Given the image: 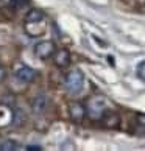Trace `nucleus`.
<instances>
[{"label": "nucleus", "mask_w": 145, "mask_h": 151, "mask_svg": "<svg viewBox=\"0 0 145 151\" xmlns=\"http://www.w3.org/2000/svg\"><path fill=\"white\" fill-rule=\"evenodd\" d=\"M64 86L67 89V92H70L72 95H76L83 91V86H84V76H83L81 70H70L67 75H66L64 80Z\"/></svg>", "instance_id": "1"}, {"label": "nucleus", "mask_w": 145, "mask_h": 151, "mask_svg": "<svg viewBox=\"0 0 145 151\" xmlns=\"http://www.w3.org/2000/svg\"><path fill=\"white\" fill-rule=\"evenodd\" d=\"M106 112V101L103 97H95L91 98L86 108V115H89V119L92 120H102V117Z\"/></svg>", "instance_id": "2"}, {"label": "nucleus", "mask_w": 145, "mask_h": 151, "mask_svg": "<svg viewBox=\"0 0 145 151\" xmlns=\"http://www.w3.org/2000/svg\"><path fill=\"white\" fill-rule=\"evenodd\" d=\"M55 52H56V47H55V44L52 41H41V42H38L36 45H35V55H36V58L42 59V61L52 58Z\"/></svg>", "instance_id": "3"}, {"label": "nucleus", "mask_w": 145, "mask_h": 151, "mask_svg": "<svg viewBox=\"0 0 145 151\" xmlns=\"http://www.w3.org/2000/svg\"><path fill=\"white\" fill-rule=\"evenodd\" d=\"M14 76H16V80H19L20 83H31V81H35V78L38 76V72L35 69H31V67H28V65L20 64V65L16 67Z\"/></svg>", "instance_id": "4"}, {"label": "nucleus", "mask_w": 145, "mask_h": 151, "mask_svg": "<svg viewBox=\"0 0 145 151\" xmlns=\"http://www.w3.org/2000/svg\"><path fill=\"white\" fill-rule=\"evenodd\" d=\"M48 108V97L45 93H39L31 100V111L36 115H42Z\"/></svg>", "instance_id": "5"}, {"label": "nucleus", "mask_w": 145, "mask_h": 151, "mask_svg": "<svg viewBox=\"0 0 145 151\" xmlns=\"http://www.w3.org/2000/svg\"><path fill=\"white\" fill-rule=\"evenodd\" d=\"M52 58H53V63H55V65H56L58 69H67V67L70 65V61H72L69 50H66V48L56 50Z\"/></svg>", "instance_id": "6"}, {"label": "nucleus", "mask_w": 145, "mask_h": 151, "mask_svg": "<svg viewBox=\"0 0 145 151\" xmlns=\"http://www.w3.org/2000/svg\"><path fill=\"white\" fill-rule=\"evenodd\" d=\"M69 114H70V119L76 122V123H80L84 120V117H86V108H84V104H81L80 101H72L69 104Z\"/></svg>", "instance_id": "7"}, {"label": "nucleus", "mask_w": 145, "mask_h": 151, "mask_svg": "<svg viewBox=\"0 0 145 151\" xmlns=\"http://www.w3.org/2000/svg\"><path fill=\"white\" fill-rule=\"evenodd\" d=\"M102 122L105 123L106 128L114 129V128H119L120 125V117L117 112H105V115L102 117Z\"/></svg>", "instance_id": "8"}, {"label": "nucleus", "mask_w": 145, "mask_h": 151, "mask_svg": "<svg viewBox=\"0 0 145 151\" xmlns=\"http://www.w3.org/2000/svg\"><path fill=\"white\" fill-rule=\"evenodd\" d=\"M25 120H27V115L22 109L16 108L13 109V117H11V123H13V126L16 128H20L22 125H25Z\"/></svg>", "instance_id": "9"}, {"label": "nucleus", "mask_w": 145, "mask_h": 151, "mask_svg": "<svg viewBox=\"0 0 145 151\" xmlns=\"http://www.w3.org/2000/svg\"><path fill=\"white\" fill-rule=\"evenodd\" d=\"M11 117H13V111H11L9 106H6V104L0 106V126L11 123Z\"/></svg>", "instance_id": "10"}, {"label": "nucleus", "mask_w": 145, "mask_h": 151, "mask_svg": "<svg viewBox=\"0 0 145 151\" xmlns=\"http://www.w3.org/2000/svg\"><path fill=\"white\" fill-rule=\"evenodd\" d=\"M44 17H45V14H44L42 9H30L28 13L25 14V20L27 22H41L44 20Z\"/></svg>", "instance_id": "11"}, {"label": "nucleus", "mask_w": 145, "mask_h": 151, "mask_svg": "<svg viewBox=\"0 0 145 151\" xmlns=\"http://www.w3.org/2000/svg\"><path fill=\"white\" fill-rule=\"evenodd\" d=\"M17 147L19 145L14 140H11V139H6V140L0 142V151H14V150H17Z\"/></svg>", "instance_id": "12"}, {"label": "nucleus", "mask_w": 145, "mask_h": 151, "mask_svg": "<svg viewBox=\"0 0 145 151\" xmlns=\"http://www.w3.org/2000/svg\"><path fill=\"white\" fill-rule=\"evenodd\" d=\"M9 5H11L13 8L19 9V8L27 6V5H28V0H9Z\"/></svg>", "instance_id": "13"}, {"label": "nucleus", "mask_w": 145, "mask_h": 151, "mask_svg": "<svg viewBox=\"0 0 145 151\" xmlns=\"http://www.w3.org/2000/svg\"><path fill=\"white\" fill-rule=\"evenodd\" d=\"M6 76H8V70H6V67L0 64V83H3L5 80H6Z\"/></svg>", "instance_id": "14"}, {"label": "nucleus", "mask_w": 145, "mask_h": 151, "mask_svg": "<svg viewBox=\"0 0 145 151\" xmlns=\"http://www.w3.org/2000/svg\"><path fill=\"white\" fill-rule=\"evenodd\" d=\"M137 123L141 126H145V114H137Z\"/></svg>", "instance_id": "15"}, {"label": "nucleus", "mask_w": 145, "mask_h": 151, "mask_svg": "<svg viewBox=\"0 0 145 151\" xmlns=\"http://www.w3.org/2000/svg\"><path fill=\"white\" fill-rule=\"evenodd\" d=\"M27 150H28V151H39V150H42L41 147H39V145H28V147H27Z\"/></svg>", "instance_id": "16"}]
</instances>
